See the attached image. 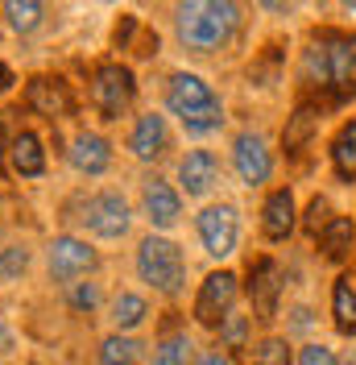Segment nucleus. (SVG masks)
<instances>
[{"label": "nucleus", "instance_id": "nucleus-1", "mask_svg": "<svg viewBox=\"0 0 356 365\" xmlns=\"http://www.w3.org/2000/svg\"><path fill=\"white\" fill-rule=\"evenodd\" d=\"M303 88L323 91L328 104L356 96V38L344 29H319L303 50Z\"/></svg>", "mask_w": 356, "mask_h": 365}, {"label": "nucleus", "instance_id": "nucleus-2", "mask_svg": "<svg viewBox=\"0 0 356 365\" xmlns=\"http://www.w3.org/2000/svg\"><path fill=\"white\" fill-rule=\"evenodd\" d=\"M174 25L187 50L216 54V50L232 42V34L241 25V9L228 4V0H191V4H178Z\"/></svg>", "mask_w": 356, "mask_h": 365}, {"label": "nucleus", "instance_id": "nucleus-3", "mask_svg": "<svg viewBox=\"0 0 356 365\" xmlns=\"http://www.w3.org/2000/svg\"><path fill=\"white\" fill-rule=\"evenodd\" d=\"M166 108L182 120L187 133H211L224 125L220 96L211 91V83H203L191 71H174L166 79Z\"/></svg>", "mask_w": 356, "mask_h": 365}, {"label": "nucleus", "instance_id": "nucleus-4", "mask_svg": "<svg viewBox=\"0 0 356 365\" xmlns=\"http://www.w3.org/2000/svg\"><path fill=\"white\" fill-rule=\"evenodd\" d=\"M137 274L162 291V295H178L182 282H187V262H182V250L166 237H145L137 245Z\"/></svg>", "mask_w": 356, "mask_h": 365}, {"label": "nucleus", "instance_id": "nucleus-5", "mask_svg": "<svg viewBox=\"0 0 356 365\" xmlns=\"http://www.w3.org/2000/svg\"><path fill=\"white\" fill-rule=\"evenodd\" d=\"M137 96V79L129 67L120 63H100L91 71V108L100 113V120H120L129 113Z\"/></svg>", "mask_w": 356, "mask_h": 365}, {"label": "nucleus", "instance_id": "nucleus-6", "mask_svg": "<svg viewBox=\"0 0 356 365\" xmlns=\"http://www.w3.org/2000/svg\"><path fill=\"white\" fill-rule=\"evenodd\" d=\"M88 232H95L100 241H120L129 228H133V212L125 204V195L116 191H95L88 204H83V216H79Z\"/></svg>", "mask_w": 356, "mask_h": 365}, {"label": "nucleus", "instance_id": "nucleus-7", "mask_svg": "<svg viewBox=\"0 0 356 365\" xmlns=\"http://www.w3.org/2000/svg\"><path fill=\"white\" fill-rule=\"evenodd\" d=\"M236 291H241V282H236V274L232 270H216L203 278L199 295H195V324L203 328H220L224 319L232 316V303H236Z\"/></svg>", "mask_w": 356, "mask_h": 365}, {"label": "nucleus", "instance_id": "nucleus-8", "mask_svg": "<svg viewBox=\"0 0 356 365\" xmlns=\"http://www.w3.org/2000/svg\"><path fill=\"white\" fill-rule=\"evenodd\" d=\"M195 228H199V241L211 257H228V253L236 250L241 220H236V207L232 204H207L195 216Z\"/></svg>", "mask_w": 356, "mask_h": 365}, {"label": "nucleus", "instance_id": "nucleus-9", "mask_svg": "<svg viewBox=\"0 0 356 365\" xmlns=\"http://www.w3.org/2000/svg\"><path fill=\"white\" fill-rule=\"evenodd\" d=\"M46 262H50V278H54V282H75V278H83V274L95 270L100 257H95V250H91L88 241H79V237H54Z\"/></svg>", "mask_w": 356, "mask_h": 365}, {"label": "nucleus", "instance_id": "nucleus-10", "mask_svg": "<svg viewBox=\"0 0 356 365\" xmlns=\"http://www.w3.org/2000/svg\"><path fill=\"white\" fill-rule=\"evenodd\" d=\"M25 104L38 116H46V120H63V116L75 113L70 83L58 79V75H33V79L25 83Z\"/></svg>", "mask_w": 356, "mask_h": 365}, {"label": "nucleus", "instance_id": "nucleus-11", "mask_svg": "<svg viewBox=\"0 0 356 365\" xmlns=\"http://www.w3.org/2000/svg\"><path fill=\"white\" fill-rule=\"evenodd\" d=\"M278 295H282V270L273 257H257L248 262V299L257 319H273L278 316Z\"/></svg>", "mask_w": 356, "mask_h": 365}, {"label": "nucleus", "instance_id": "nucleus-12", "mask_svg": "<svg viewBox=\"0 0 356 365\" xmlns=\"http://www.w3.org/2000/svg\"><path fill=\"white\" fill-rule=\"evenodd\" d=\"M232 162H236V175L248 182V187H261L273 170V158H269V145L261 133H241L232 141Z\"/></svg>", "mask_w": 356, "mask_h": 365}, {"label": "nucleus", "instance_id": "nucleus-13", "mask_svg": "<svg viewBox=\"0 0 356 365\" xmlns=\"http://www.w3.org/2000/svg\"><path fill=\"white\" fill-rule=\"evenodd\" d=\"M141 207H145V220L154 228H170L182 216V200H178V191L166 179H145V187H141Z\"/></svg>", "mask_w": 356, "mask_h": 365}, {"label": "nucleus", "instance_id": "nucleus-14", "mask_svg": "<svg viewBox=\"0 0 356 365\" xmlns=\"http://www.w3.org/2000/svg\"><path fill=\"white\" fill-rule=\"evenodd\" d=\"M178 182H182L187 195H207L220 182V158L211 150H191L178 162Z\"/></svg>", "mask_w": 356, "mask_h": 365}, {"label": "nucleus", "instance_id": "nucleus-15", "mask_svg": "<svg viewBox=\"0 0 356 365\" xmlns=\"http://www.w3.org/2000/svg\"><path fill=\"white\" fill-rule=\"evenodd\" d=\"M129 150H133L141 162H154L170 150V129H166V116L157 113H145L137 116L133 133H129Z\"/></svg>", "mask_w": 356, "mask_h": 365}, {"label": "nucleus", "instance_id": "nucleus-16", "mask_svg": "<svg viewBox=\"0 0 356 365\" xmlns=\"http://www.w3.org/2000/svg\"><path fill=\"white\" fill-rule=\"evenodd\" d=\"M319 116H323V104H315V100H303L286 116V129H282V150L286 154H303L311 145V137L319 133Z\"/></svg>", "mask_w": 356, "mask_h": 365}, {"label": "nucleus", "instance_id": "nucleus-17", "mask_svg": "<svg viewBox=\"0 0 356 365\" xmlns=\"http://www.w3.org/2000/svg\"><path fill=\"white\" fill-rule=\"evenodd\" d=\"M67 158H70V166H75L79 175H104L108 162H112V145L100 133H75Z\"/></svg>", "mask_w": 356, "mask_h": 365}, {"label": "nucleus", "instance_id": "nucleus-18", "mask_svg": "<svg viewBox=\"0 0 356 365\" xmlns=\"http://www.w3.org/2000/svg\"><path fill=\"white\" fill-rule=\"evenodd\" d=\"M294 195H290V187H278V191H269L266 207H261V232H266L269 241H286L290 232H294Z\"/></svg>", "mask_w": 356, "mask_h": 365}, {"label": "nucleus", "instance_id": "nucleus-19", "mask_svg": "<svg viewBox=\"0 0 356 365\" xmlns=\"http://www.w3.org/2000/svg\"><path fill=\"white\" fill-rule=\"evenodd\" d=\"M9 158H13V170H17L21 179H38L46 170V150H42V141H38V133H29V129L13 137Z\"/></svg>", "mask_w": 356, "mask_h": 365}, {"label": "nucleus", "instance_id": "nucleus-20", "mask_svg": "<svg viewBox=\"0 0 356 365\" xmlns=\"http://www.w3.org/2000/svg\"><path fill=\"white\" fill-rule=\"evenodd\" d=\"M116 46H120V50H133L137 58H154L157 54V34L145 29L133 13H125L120 25H116Z\"/></svg>", "mask_w": 356, "mask_h": 365}, {"label": "nucleus", "instance_id": "nucleus-21", "mask_svg": "<svg viewBox=\"0 0 356 365\" xmlns=\"http://www.w3.org/2000/svg\"><path fill=\"white\" fill-rule=\"evenodd\" d=\"M332 316L344 336H356V282L348 274L335 278V287H332Z\"/></svg>", "mask_w": 356, "mask_h": 365}, {"label": "nucleus", "instance_id": "nucleus-22", "mask_svg": "<svg viewBox=\"0 0 356 365\" xmlns=\"http://www.w3.org/2000/svg\"><path fill=\"white\" fill-rule=\"evenodd\" d=\"M352 245H356V225L348 216H335L332 225L319 232V250L328 253L332 262H344V257L352 253Z\"/></svg>", "mask_w": 356, "mask_h": 365}, {"label": "nucleus", "instance_id": "nucleus-23", "mask_svg": "<svg viewBox=\"0 0 356 365\" xmlns=\"http://www.w3.org/2000/svg\"><path fill=\"white\" fill-rule=\"evenodd\" d=\"M145 316H150V303H145L141 295H133V291H120V295L112 299V307H108V319H112V328H116V332L137 328Z\"/></svg>", "mask_w": 356, "mask_h": 365}, {"label": "nucleus", "instance_id": "nucleus-24", "mask_svg": "<svg viewBox=\"0 0 356 365\" xmlns=\"http://www.w3.org/2000/svg\"><path fill=\"white\" fill-rule=\"evenodd\" d=\"M332 166L340 179H356V120H348L332 141Z\"/></svg>", "mask_w": 356, "mask_h": 365}, {"label": "nucleus", "instance_id": "nucleus-25", "mask_svg": "<svg viewBox=\"0 0 356 365\" xmlns=\"http://www.w3.org/2000/svg\"><path fill=\"white\" fill-rule=\"evenodd\" d=\"M100 365H141V344L133 336L112 332L108 341L100 344Z\"/></svg>", "mask_w": 356, "mask_h": 365}, {"label": "nucleus", "instance_id": "nucleus-26", "mask_svg": "<svg viewBox=\"0 0 356 365\" xmlns=\"http://www.w3.org/2000/svg\"><path fill=\"white\" fill-rule=\"evenodd\" d=\"M42 4L38 0H9L4 4V17H9V25L17 29V34H33L38 25H42Z\"/></svg>", "mask_w": 356, "mask_h": 365}, {"label": "nucleus", "instance_id": "nucleus-27", "mask_svg": "<svg viewBox=\"0 0 356 365\" xmlns=\"http://www.w3.org/2000/svg\"><path fill=\"white\" fill-rule=\"evenodd\" d=\"M191 361V341L187 336H166L154 349V365H187Z\"/></svg>", "mask_w": 356, "mask_h": 365}, {"label": "nucleus", "instance_id": "nucleus-28", "mask_svg": "<svg viewBox=\"0 0 356 365\" xmlns=\"http://www.w3.org/2000/svg\"><path fill=\"white\" fill-rule=\"evenodd\" d=\"M25 270H29V250H25V245L0 250V282H13V278H21Z\"/></svg>", "mask_w": 356, "mask_h": 365}, {"label": "nucleus", "instance_id": "nucleus-29", "mask_svg": "<svg viewBox=\"0 0 356 365\" xmlns=\"http://www.w3.org/2000/svg\"><path fill=\"white\" fill-rule=\"evenodd\" d=\"M253 365H290V344L282 336H266L253 353Z\"/></svg>", "mask_w": 356, "mask_h": 365}, {"label": "nucleus", "instance_id": "nucleus-30", "mask_svg": "<svg viewBox=\"0 0 356 365\" xmlns=\"http://www.w3.org/2000/svg\"><path fill=\"white\" fill-rule=\"evenodd\" d=\"M245 341H248V316H236V312H232V316L220 324V344L236 353V349H245Z\"/></svg>", "mask_w": 356, "mask_h": 365}, {"label": "nucleus", "instance_id": "nucleus-31", "mask_svg": "<svg viewBox=\"0 0 356 365\" xmlns=\"http://www.w3.org/2000/svg\"><path fill=\"white\" fill-rule=\"evenodd\" d=\"M332 220H335V216H332V204H328L323 195H315L311 204H307V216H303L307 232H311V237H319V232H323V228L332 225Z\"/></svg>", "mask_w": 356, "mask_h": 365}, {"label": "nucleus", "instance_id": "nucleus-32", "mask_svg": "<svg viewBox=\"0 0 356 365\" xmlns=\"http://www.w3.org/2000/svg\"><path fill=\"white\" fill-rule=\"evenodd\" d=\"M95 303H100V287H95V282H75V287H70V307L91 312Z\"/></svg>", "mask_w": 356, "mask_h": 365}, {"label": "nucleus", "instance_id": "nucleus-33", "mask_svg": "<svg viewBox=\"0 0 356 365\" xmlns=\"http://www.w3.org/2000/svg\"><path fill=\"white\" fill-rule=\"evenodd\" d=\"M298 365H340V357H335L328 344H307L298 353Z\"/></svg>", "mask_w": 356, "mask_h": 365}, {"label": "nucleus", "instance_id": "nucleus-34", "mask_svg": "<svg viewBox=\"0 0 356 365\" xmlns=\"http://www.w3.org/2000/svg\"><path fill=\"white\" fill-rule=\"evenodd\" d=\"M195 365H232V357H228V353H220V349H211V353H203Z\"/></svg>", "mask_w": 356, "mask_h": 365}, {"label": "nucleus", "instance_id": "nucleus-35", "mask_svg": "<svg viewBox=\"0 0 356 365\" xmlns=\"http://www.w3.org/2000/svg\"><path fill=\"white\" fill-rule=\"evenodd\" d=\"M9 349H13V332L0 324V357H9Z\"/></svg>", "mask_w": 356, "mask_h": 365}, {"label": "nucleus", "instance_id": "nucleus-36", "mask_svg": "<svg viewBox=\"0 0 356 365\" xmlns=\"http://www.w3.org/2000/svg\"><path fill=\"white\" fill-rule=\"evenodd\" d=\"M9 83H13V71L0 63V91H9Z\"/></svg>", "mask_w": 356, "mask_h": 365}, {"label": "nucleus", "instance_id": "nucleus-37", "mask_svg": "<svg viewBox=\"0 0 356 365\" xmlns=\"http://www.w3.org/2000/svg\"><path fill=\"white\" fill-rule=\"evenodd\" d=\"M348 365H356V353H352V361H348Z\"/></svg>", "mask_w": 356, "mask_h": 365}]
</instances>
